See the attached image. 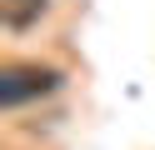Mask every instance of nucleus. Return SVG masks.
Returning a JSON list of instances; mask_svg holds the SVG:
<instances>
[{
    "instance_id": "1",
    "label": "nucleus",
    "mask_w": 155,
    "mask_h": 150,
    "mask_svg": "<svg viewBox=\"0 0 155 150\" xmlns=\"http://www.w3.org/2000/svg\"><path fill=\"white\" fill-rule=\"evenodd\" d=\"M55 85H60V70H50V65H20V60L15 65H0V105L5 110L50 95Z\"/></svg>"
},
{
    "instance_id": "2",
    "label": "nucleus",
    "mask_w": 155,
    "mask_h": 150,
    "mask_svg": "<svg viewBox=\"0 0 155 150\" xmlns=\"http://www.w3.org/2000/svg\"><path fill=\"white\" fill-rule=\"evenodd\" d=\"M40 10H45V0H0V20L10 30H25L30 20H40Z\"/></svg>"
}]
</instances>
